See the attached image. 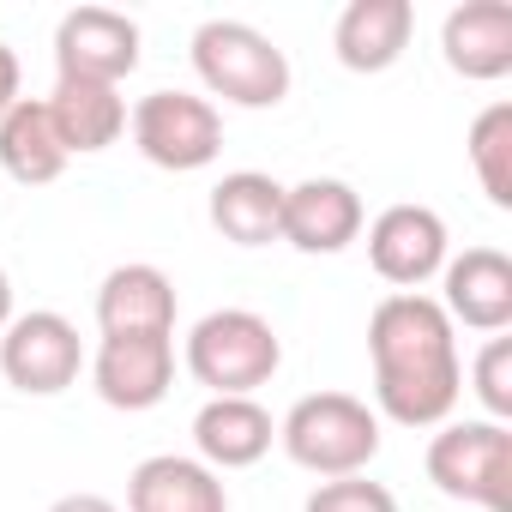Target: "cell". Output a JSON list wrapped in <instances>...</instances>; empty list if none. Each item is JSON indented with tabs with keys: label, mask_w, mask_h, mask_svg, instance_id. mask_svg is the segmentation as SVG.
Masks as SVG:
<instances>
[{
	"label": "cell",
	"mask_w": 512,
	"mask_h": 512,
	"mask_svg": "<svg viewBox=\"0 0 512 512\" xmlns=\"http://www.w3.org/2000/svg\"><path fill=\"white\" fill-rule=\"evenodd\" d=\"M368 356H374V416L398 428H440L458 410L464 362L458 326L422 290H392L368 314Z\"/></svg>",
	"instance_id": "1"
},
{
	"label": "cell",
	"mask_w": 512,
	"mask_h": 512,
	"mask_svg": "<svg viewBox=\"0 0 512 512\" xmlns=\"http://www.w3.org/2000/svg\"><path fill=\"white\" fill-rule=\"evenodd\" d=\"M278 440L308 476H368V464L380 458V416L356 392H308L278 422Z\"/></svg>",
	"instance_id": "2"
},
{
	"label": "cell",
	"mask_w": 512,
	"mask_h": 512,
	"mask_svg": "<svg viewBox=\"0 0 512 512\" xmlns=\"http://www.w3.org/2000/svg\"><path fill=\"white\" fill-rule=\"evenodd\" d=\"M193 73L235 109H278L290 97V55L247 19H205L193 31Z\"/></svg>",
	"instance_id": "3"
},
{
	"label": "cell",
	"mask_w": 512,
	"mask_h": 512,
	"mask_svg": "<svg viewBox=\"0 0 512 512\" xmlns=\"http://www.w3.org/2000/svg\"><path fill=\"white\" fill-rule=\"evenodd\" d=\"M278 368H284V344L272 320L253 308H217L187 332V374L211 398H253L260 386H272Z\"/></svg>",
	"instance_id": "4"
},
{
	"label": "cell",
	"mask_w": 512,
	"mask_h": 512,
	"mask_svg": "<svg viewBox=\"0 0 512 512\" xmlns=\"http://www.w3.org/2000/svg\"><path fill=\"white\" fill-rule=\"evenodd\" d=\"M428 482L476 512H512V428L506 422H440L428 440Z\"/></svg>",
	"instance_id": "5"
},
{
	"label": "cell",
	"mask_w": 512,
	"mask_h": 512,
	"mask_svg": "<svg viewBox=\"0 0 512 512\" xmlns=\"http://www.w3.org/2000/svg\"><path fill=\"white\" fill-rule=\"evenodd\" d=\"M127 133H133L145 163L175 169V175L205 169L223 151V115H217L211 97H193V91H151V97H139L127 109Z\"/></svg>",
	"instance_id": "6"
},
{
	"label": "cell",
	"mask_w": 512,
	"mask_h": 512,
	"mask_svg": "<svg viewBox=\"0 0 512 512\" xmlns=\"http://www.w3.org/2000/svg\"><path fill=\"white\" fill-rule=\"evenodd\" d=\"M85 368V350H79V326L55 308H31V314H13L7 332H0V374L7 386L31 392V398H55L79 380Z\"/></svg>",
	"instance_id": "7"
},
{
	"label": "cell",
	"mask_w": 512,
	"mask_h": 512,
	"mask_svg": "<svg viewBox=\"0 0 512 512\" xmlns=\"http://www.w3.org/2000/svg\"><path fill=\"white\" fill-rule=\"evenodd\" d=\"M446 217L434 205H386L374 223H368V260L374 272L392 284V290H422L428 278H440V266L452 260L446 253Z\"/></svg>",
	"instance_id": "8"
},
{
	"label": "cell",
	"mask_w": 512,
	"mask_h": 512,
	"mask_svg": "<svg viewBox=\"0 0 512 512\" xmlns=\"http://www.w3.org/2000/svg\"><path fill=\"white\" fill-rule=\"evenodd\" d=\"M139 67V25L115 7H73L55 25V79L121 85Z\"/></svg>",
	"instance_id": "9"
},
{
	"label": "cell",
	"mask_w": 512,
	"mask_h": 512,
	"mask_svg": "<svg viewBox=\"0 0 512 512\" xmlns=\"http://www.w3.org/2000/svg\"><path fill=\"white\" fill-rule=\"evenodd\" d=\"M452 326H470V332H488L500 338L512 326V260L500 247H464L458 260L440 266V296Z\"/></svg>",
	"instance_id": "10"
},
{
	"label": "cell",
	"mask_w": 512,
	"mask_h": 512,
	"mask_svg": "<svg viewBox=\"0 0 512 512\" xmlns=\"http://www.w3.org/2000/svg\"><path fill=\"white\" fill-rule=\"evenodd\" d=\"M368 211L362 193L338 175H308L296 187H284V229L278 241H290L296 253H344L362 235Z\"/></svg>",
	"instance_id": "11"
},
{
	"label": "cell",
	"mask_w": 512,
	"mask_h": 512,
	"mask_svg": "<svg viewBox=\"0 0 512 512\" xmlns=\"http://www.w3.org/2000/svg\"><path fill=\"white\" fill-rule=\"evenodd\" d=\"M91 386L109 410H151L175 386V338H103L91 356Z\"/></svg>",
	"instance_id": "12"
},
{
	"label": "cell",
	"mask_w": 512,
	"mask_h": 512,
	"mask_svg": "<svg viewBox=\"0 0 512 512\" xmlns=\"http://www.w3.org/2000/svg\"><path fill=\"white\" fill-rule=\"evenodd\" d=\"M97 332L103 338H175V284L163 266H115L97 284Z\"/></svg>",
	"instance_id": "13"
},
{
	"label": "cell",
	"mask_w": 512,
	"mask_h": 512,
	"mask_svg": "<svg viewBox=\"0 0 512 512\" xmlns=\"http://www.w3.org/2000/svg\"><path fill=\"white\" fill-rule=\"evenodd\" d=\"M440 55L458 79L494 85L512 73V7L506 0H464L440 25Z\"/></svg>",
	"instance_id": "14"
},
{
	"label": "cell",
	"mask_w": 512,
	"mask_h": 512,
	"mask_svg": "<svg viewBox=\"0 0 512 512\" xmlns=\"http://www.w3.org/2000/svg\"><path fill=\"white\" fill-rule=\"evenodd\" d=\"M278 440V422L260 398H205L199 416H193V446H199V464L211 470H247L260 464Z\"/></svg>",
	"instance_id": "15"
},
{
	"label": "cell",
	"mask_w": 512,
	"mask_h": 512,
	"mask_svg": "<svg viewBox=\"0 0 512 512\" xmlns=\"http://www.w3.org/2000/svg\"><path fill=\"white\" fill-rule=\"evenodd\" d=\"M416 37V7L410 0H350L332 25V49L350 73H386L404 61Z\"/></svg>",
	"instance_id": "16"
},
{
	"label": "cell",
	"mask_w": 512,
	"mask_h": 512,
	"mask_svg": "<svg viewBox=\"0 0 512 512\" xmlns=\"http://www.w3.org/2000/svg\"><path fill=\"white\" fill-rule=\"evenodd\" d=\"M127 512H229L223 476L199 458L157 452L127 476Z\"/></svg>",
	"instance_id": "17"
},
{
	"label": "cell",
	"mask_w": 512,
	"mask_h": 512,
	"mask_svg": "<svg viewBox=\"0 0 512 512\" xmlns=\"http://www.w3.org/2000/svg\"><path fill=\"white\" fill-rule=\"evenodd\" d=\"M43 103H49L55 139H61L67 157H79V151H109V145L127 133V97H121V85L55 79V91H49Z\"/></svg>",
	"instance_id": "18"
},
{
	"label": "cell",
	"mask_w": 512,
	"mask_h": 512,
	"mask_svg": "<svg viewBox=\"0 0 512 512\" xmlns=\"http://www.w3.org/2000/svg\"><path fill=\"white\" fill-rule=\"evenodd\" d=\"M211 229L235 247H266L284 229V181L260 175V169H235L211 187Z\"/></svg>",
	"instance_id": "19"
},
{
	"label": "cell",
	"mask_w": 512,
	"mask_h": 512,
	"mask_svg": "<svg viewBox=\"0 0 512 512\" xmlns=\"http://www.w3.org/2000/svg\"><path fill=\"white\" fill-rule=\"evenodd\" d=\"M0 169L19 187H49L67 169V151L55 139V121H49L43 97H19L7 109V121H0Z\"/></svg>",
	"instance_id": "20"
},
{
	"label": "cell",
	"mask_w": 512,
	"mask_h": 512,
	"mask_svg": "<svg viewBox=\"0 0 512 512\" xmlns=\"http://www.w3.org/2000/svg\"><path fill=\"white\" fill-rule=\"evenodd\" d=\"M464 151H470V169H476L482 193H488L500 211H512V103H488V109L470 121Z\"/></svg>",
	"instance_id": "21"
},
{
	"label": "cell",
	"mask_w": 512,
	"mask_h": 512,
	"mask_svg": "<svg viewBox=\"0 0 512 512\" xmlns=\"http://www.w3.org/2000/svg\"><path fill=\"white\" fill-rule=\"evenodd\" d=\"M470 392L482 398L488 422H506L512 416V338H488L476 368H470Z\"/></svg>",
	"instance_id": "22"
},
{
	"label": "cell",
	"mask_w": 512,
	"mask_h": 512,
	"mask_svg": "<svg viewBox=\"0 0 512 512\" xmlns=\"http://www.w3.org/2000/svg\"><path fill=\"white\" fill-rule=\"evenodd\" d=\"M302 512H398L392 488L386 482H368V476H338V482H320L308 494Z\"/></svg>",
	"instance_id": "23"
},
{
	"label": "cell",
	"mask_w": 512,
	"mask_h": 512,
	"mask_svg": "<svg viewBox=\"0 0 512 512\" xmlns=\"http://www.w3.org/2000/svg\"><path fill=\"white\" fill-rule=\"evenodd\" d=\"M13 103H19V55L0 43V121H7Z\"/></svg>",
	"instance_id": "24"
},
{
	"label": "cell",
	"mask_w": 512,
	"mask_h": 512,
	"mask_svg": "<svg viewBox=\"0 0 512 512\" xmlns=\"http://www.w3.org/2000/svg\"><path fill=\"white\" fill-rule=\"evenodd\" d=\"M49 512H121L115 500H103V494H61Z\"/></svg>",
	"instance_id": "25"
},
{
	"label": "cell",
	"mask_w": 512,
	"mask_h": 512,
	"mask_svg": "<svg viewBox=\"0 0 512 512\" xmlns=\"http://www.w3.org/2000/svg\"><path fill=\"white\" fill-rule=\"evenodd\" d=\"M7 320H13V278L0 266V332H7Z\"/></svg>",
	"instance_id": "26"
}]
</instances>
